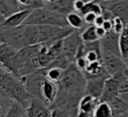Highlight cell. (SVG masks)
I'll return each instance as SVG.
<instances>
[{
  "label": "cell",
  "instance_id": "1",
  "mask_svg": "<svg viewBox=\"0 0 128 117\" xmlns=\"http://www.w3.org/2000/svg\"><path fill=\"white\" fill-rule=\"evenodd\" d=\"M86 83L87 79L83 72L79 70L73 62L67 69H65L63 79L58 83V95H72L82 97L85 94Z\"/></svg>",
  "mask_w": 128,
  "mask_h": 117
},
{
  "label": "cell",
  "instance_id": "2",
  "mask_svg": "<svg viewBox=\"0 0 128 117\" xmlns=\"http://www.w3.org/2000/svg\"><path fill=\"white\" fill-rule=\"evenodd\" d=\"M55 25L59 27L69 26L66 20V15L56 13L47 7L34 9L26 19L24 25Z\"/></svg>",
  "mask_w": 128,
  "mask_h": 117
},
{
  "label": "cell",
  "instance_id": "3",
  "mask_svg": "<svg viewBox=\"0 0 128 117\" xmlns=\"http://www.w3.org/2000/svg\"><path fill=\"white\" fill-rule=\"evenodd\" d=\"M0 33L3 41L12 45L17 50L28 46L24 32V25L18 27H7L0 24Z\"/></svg>",
  "mask_w": 128,
  "mask_h": 117
},
{
  "label": "cell",
  "instance_id": "4",
  "mask_svg": "<svg viewBox=\"0 0 128 117\" xmlns=\"http://www.w3.org/2000/svg\"><path fill=\"white\" fill-rule=\"evenodd\" d=\"M45 78V68H41L40 70L29 75L23 76L19 79L24 84L25 88L30 94H32L36 98L41 99V86Z\"/></svg>",
  "mask_w": 128,
  "mask_h": 117
},
{
  "label": "cell",
  "instance_id": "5",
  "mask_svg": "<svg viewBox=\"0 0 128 117\" xmlns=\"http://www.w3.org/2000/svg\"><path fill=\"white\" fill-rule=\"evenodd\" d=\"M40 46H41V44L28 45V46H25V47L19 49L17 51V54H16L13 62H12L10 72L18 77V74H19L20 70L22 69V67L24 66V64L28 61V59L31 56H33L34 54H36L39 51Z\"/></svg>",
  "mask_w": 128,
  "mask_h": 117
},
{
  "label": "cell",
  "instance_id": "6",
  "mask_svg": "<svg viewBox=\"0 0 128 117\" xmlns=\"http://www.w3.org/2000/svg\"><path fill=\"white\" fill-rule=\"evenodd\" d=\"M102 62L105 70L110 76L124 73L126 65L121 56H117L110 52L102 51Z\"/></svg>",
  "mask_w": 128,
  "mask_h": 117
},
{
  "label": "cell",
  "instance_id": "7",
  "mask_svg": "<svg viewBox=\"0 0 128 117\" xmlns=\"http://www.w3.org/2000/svg\"><path fill=\"white\" fill-rule=\"evenodd\" d=\"M83 41L80 37V31L75 30L69 36L63 39V54L73 63L75 61L77 52Z\"/></svg>",
  "mask_w": 128,
  "mask_h": 117
},
{
  "label": "cell",
  "instance_id": "8",
  "mask_svg": "<svg viewBox=\"0 0 128 117\" xmlns=\"http://www.w3.org/2000/svg\"><path fill=\"white\" fill-rule=\"evenodd\" d=\"M123 78H125L124 73L108 77L105 81L104 90H103L102 96L100 98V101L109 103L112 100H114L115 98H117L119 96V84Z\"/></svg>",
  "mask_w": 128,
  "mask_h": 117
},
{
  "label": "cell",
  "instance_id": "9",
  "mask_svg": "<svg viewBox=\"0 0 128 117\" xmlns=\"http://www.w3.org/2000/svg\"><path fill=\"white\" fill-rule=\"evenodd\" d=\"M103 9L108 10L114 17L128 23V0H105L100 2Z\"/></svg>",
  "mask_w": 128,
  "mask_h": 117
},
{
  "label": "cell",
  "instance_id": "10",
  "mask_svg": "<svg viewBox=\"0 0 128 117\" xmlns=\"http://www.w3.org/2000/svg\"><path fill=\"white\" fill-rule=\"evenodd\" d=\"M59 94V85L58 83L52 82L45 78L41 86V100L47 105L51 106L57 99Z\"/></svg>",
  "mask_w": 128,
  "mask_h": 117
},
{
  "label": "cell",
  "instance_id": "11",
  "mask_svg": "<svg viewBox=\"0 0 128 117\" xmlns=\"http://www.w3.org/2000/svg\"><path fill=\"white\" fill-rule=\"evenodd\" d=\"M108 77H110V75H102V76H97V77L87 79V83L85 87V94H89L100 100L103 90H104L105 81Z\"/></svg>",
  "mask_w": 128,
  "mask_h": 117
},
{
  "label": "cell",
  "instance_id": "12",
  "mask_svg": "<svg viewBox=\"0 0 128 117\" xmlns=\"http://www.w3.org/2000/svg\"><path fill=\"white\" fill-rule=\"evenodd\" d=\"M119 38H120V34L114 31L108 32L102 39H100L102 51L110 52L117 56H121L120 47H119Z\"/></svg>",
  "mask_w": 128,
  "mask_h": 117
},
{
  "label": "cell",
  "instance_id": "13",
  "mask_svg": "<svg viewBox=\"0 0 128 117\" xmlns=\"http://www.w3.org/2000/svg\"><path fill=\"white\" fill-rule=\"evenodd\" d=\"M98 102L99 99L89 94H84L79 100L77 117H92Z\"/></svg>",
  "mask_w": 128,
  "mask_h": 117
},
{
  "label": "cell",
  "instance_id": "14",
  "mask_svg": "<svg viewBox=\"0 0 128 117\" xmlns=\"http://www.w3.org/2000/svg\"><path fill=\"white\" fill-rule=\"evenodd\" d=\"M26 113L29 117H51V109L47 106L43 100L34 97L26 109Z\"/></svg>",
  "mask_w": 128,
  "mask_h": 117
},
{
  "label": "cell",
  "instance_id": "15",
  "mask_svg": "<svg viewBox=\"0 0 128 117\" xmlns=\"http://www.w3.org/2000/svg\"><path fill=\"white\" fill-rule=\"evenodd\" d=\"M17 49L14 48L12 45L1 42L0 43V65L3 66L5 69L10 71L12 62L17 54Z\"/></svg>",
  "mask_w": 128,
  "mask_h": 117
},
{
  "label": "cell",
  "instance_id": "16",
  "mask_svg": "<svg viewBox=\"0 0 128 117\" xmlns=\"http://www.w3.org/2000/svg\"><path fill=\"white\" fill-rule=\"evenodd\" d=\"M31 9H20L15 11L13 14H11L8 18H6L4 20L3 23H1V25L7 26V27H18L21 25H24L26 19L28 18V16L31 13Z\"/></svg>",
  "mask_w": 128,
  "mask_h": 117
},
{
  "label": "cell",
  "instance_id": "17",
  "mask_svg": "<svg viewBox=\"0 0 128 117\" xmlns=\"http://www.w3.org/2000/svg\"><path fill=\"white\" fill-rule=\"evenodd\" d=\"M73 3H74V0H53L52 2L48 3L45 7H47L48 9L56 13L67 15L68 13L74 11Z\"/></svg>",
  "mask_w": 128,
  "mask_h": 117
},
{
  "label": "cell",
  "instance_id": "18",
  "mask_svg": "<svg viewBox=\"0 0 128 117\" xmlns=\"http://www.w3.org/2000/svg\"><path fill=\"white\" fill-rule=\"evenodd\" d=\"M83 74L86 77V79L97 77V76H102V75H109L104 68L102 60L88 63L86 69L83 71Z\"/></svg>",
  "mask_w": 128,
  "mask_h": 117
},
{
  "label": "cell",
  "instance_id": "19",
  "mask_svg": "<svg viewBox=\"0 0 128 117\" xmlns=\"http://www.w3.org/2000/svg\"><path fill=\"white\" fill-rule=\"evenodd\" d=\"M41 68H42V66L40 64V61H39V58H38V52H37L36 54L31 56L28 59V61L24 64V66L22 67V69L20 70V72L18 74V78H21L23 76L34 73V72L40 70Z\"/></svg>",
  "mask_w": 128,
  "mask_h": 117
},
{
  "label": "cell",
  "instance_id": "20",
  "mask_svg": "<svg viewBox=\"0 0 128 117\" xmlns=\"http://www.w3.org/2000/svg\"><path fill=\"white\" fill-rule=\"evenodd\" d=\"M24 32L28 45L40 44V31L38 25H24Z\"/></svg>",
  "mask_w": 128,
  "mask_h": 117
},
{
  "label": "cell",
  "instance_id": "21",
  "mask_svg": "<svg viewBox=\"0 0 128 117\" xmlns=\"http://www.w3.org/2000/svg\"><path fill=\"white\" fill-rule=\"evenodd\" d=\"M66 20H67L68 25L75 30L81 31L83 28H85L87 26L84 22L83 16L79 12H76V11H72V12L68 13L66 15Z\"/></svg>",
  "mask_w": 128,
  "mask_h": 117
},
{
  "label": "cell",
  "instance_id": "22",
  "mask_svg": "<svg viewBox=\"0 0 128 117\" xmlns=\"http://www.w3.org/2000/svg\"><path fill=\"white\" fill-rule=\"evenodd\" d=\"M92 117H114L111 105L108 102L99 100V102L93 112Z\"/></svg>",
  "mask_w": 128,
  "mask_h": 117
},
{
  "label": "cell",
  "instance_id": "23",
  "mask_svg": "<svg viewBox=\"0 0 128 117\" xmlns=\"http://www.w3.org/2000/svg\"><path fill=\"white\" fill-rule=\"evenodd\" d=\"M109 104L112 107L114 117L121 116L128 111V103L125 102L124 100H122L119 96L117 98H115L114 100H112L111 102H109Z\"/></svg>",
  "mask_w": 128,
  "mask_h": 117
},
{
  "label": "cell",
  "instance_id": "24",
  "mask_svg": "<svg viewBox=\"0 0 128 117\" xmlns=\"http://www.w3.org/2000/svg\"><path fill=\"white\" fill-rule=\"evenodd\" d=\"M80 37L82 41L85 42H93L100 40L96 33V26L95 25H87L80 31Z\"/></svg>",
  "mask_w": 128,
  "mask_h": 117
},
{
  "label": "cell",
  "instance_id": "25",
  "mask_svg": "<svg viewBox=\"0 0 128 117\" xmlns=\"http://www.w3.org/2000/svg\"><path fill=\"white\" fill-rule=\"evenodd\" d=\"M64 69L59 67H46L45 68V76L48 80L59 83L64 76Z\"/></svg>",
  "mask_w": 128,
  "mask_h": 117
},
{
  "label": "cell",
  "instance_id": "26",
  "mask_svg": "<svg viewBox=\"0 0 128 117\" xmlns=\"http://www.w3.org/2000/svg\"><path fill=\"white\" fill-rule=\"evenodd\" d=\"M86 13H94L96 15H101L103 13V7H102L101 3L97 0L87 1L83 10L80 12V14L83 16Z\"/></svg>",
  "mask_w": 128,
  "mask_h": 117
},
{
  "label": "cell",
  "instance_id": "27",
  "mask_svg": "<svg viewBox=\"0 0 128 117\" xmlns=\"http://www.w3.org/2000/svg\"><path fill=\"white\" fill-rule=\"evenodd\" d=\"M119 47H120V53L121 57L125 58L128 56V23L126 24L123 32L120 34L119 38Z\"/></svg>",
  "mask_w": 128,
  "mask_h": 117
},
{
  "label": "cell",
  "instance_id": "28",
  "mask_svg": "<svg viewBox=\"0 0 128 117\" xmlns=\"http://www.w3.org/2000/svg\"><path fill=\"white\" fill-rule=\"evenodd\" d=\"M14 12V8L10 5L7 0H0V24L3 23L4 20Z\"/></svg>",
  "mask_w": 128,
  "mask_h": 117
},
{
  "label": "cell",
  "instance_id": "29",
  "mask_svg": "<svg viewBox=\"0 0 128 117\" xmlns=\"http://www.w3.org/2000/svg\"><path fill=\"white\" fill-rule=\"evenodd\" d=\"M25 110L26 109L21 104L13 102L12 105L7 109V112L4 117H23Z\"/></svg>",
  "mask_w": 128,
  "mask_h": 117
},
{
  "label": "cell",
  "instance_id": "30",
  "mask_svg": "<svg viewBox=\"0 0 128 117\" xmlns=\"http://www.w3.org/2000/svg\"><path fill=\"white\" fill-rule=\"evenodd\" d=\"M112 22H113V30L112 31H114V32H116L118 34H121L123 32V30H124V28H125V26L127 24L119 17H114Z\"/></svg>",
  "mask_w": 128,
  "mask_h": 117
},
{
  "label": "cell",
  "instance_id": "31",
  "mask_svg": "<svg viewBox=\"0 0 128 117\" xmlns=\"http://www.w3.org/2000/svg\"><path fill=\"white\" fill-rule=\"evenodd\" d=\"M88 63H89V62L87 61V59L85 58V56H84V55L76 57V58H75V61H74V64L76 65V67H77L79 70H81L82 72L86 69V67H87Z\"/></svg>",
  "mask_w": 128,
  "mask_h": 117
},
{
  "label": "cell",
  "instance_id": "32",
  "mask_svg": "<svg viewBox=\"0 0 128 117\" xmlns=\"http://www.w3.org/2000/svg\"><path fill=\"white\" fill-rule=\"evenodd\" d=\"M51 117H72V116L63 109L52 108L51 109Z\"/></svg>",
  "mask_w": 128,
  "mask_h": 117
},
{
  "label": "cell",
  "instance_id": "33",
  "mask_svg": "<svg viewBox=\"0 0 128 117\" xmlns=\"http://www.w3.org/2000/svg\"><path fill=\"white\" fill-rule=\"evenodd\" d=\"M97 16L98 15H96L94 13H86V14H84L83 15V18H84L85 24L86 25H94Z\"/></svg>",
  "mask_w": 128,
  "mask_h": 117
},
{
  "label": "cell",
  "instance_id": "34",
  "mask_svg": "<svg viewBox=\"0 0 128 117\" xmlns=\"http://www.w3.org/2000/svg\"><path fill=\"white\" fill-rule=\"evenodd\" d=\"M87 1L88 0H74V3H73V9H74V11L80 13L83 10V8H84V6H85V4H86Z\"/></svg>",
  "mask_w": 128,
  "mask_h": 117
},
{
  "label": "cell",
  "instance_id": "35",
  "mask_svg": "<svg viewBox=\"0 0 128 117\" xmlns=\"http://www.w3.org/2000/svg\"><path fill=\"white\" fill-rule=\"evenodd\" d=\"M128 92V78H123L119 84V95Z\"/></svg>",
  "mask_w": 128,
  "mask_h": 117
},
{
  "label": "cell",
  "instance_id": "36",
  "mask_svg": "<svg viewBox=\"0 0 128 117\" xmlns=\"http://www.w3.org/2000/svg\"><path fill=\"white\" fill-rule=\"evenodd\" d=\"M12 103H13V101L12 100H10V99H8V98H6L1 92H0V104H2V105H4L7 109L12 105Z\"/></svg>",
  "mask_w": 128,
  "mask_h": 117
},
{
  "label": "cell",
  "instance_id": "37",
  "mask_svg": "<svg viewBox=\"0 0 128 117\" xmlns=\"http://www.w3.org/2000/svg\"><path fill=\"white\" fill-rule=\"evenodd\" d=\"M18 1V4H19V7L20 9H29L31 3H32V0H17Z\"/></svg>",
  "mask_w": 128,
  "mask_h": 117
},
{
  "label": "cell",
  "instance_id": "38",
  "mask_svg": "<svg viewBox=\"0 0 128 117\" xmlns=\"http://www.w3.org/2000/svg\"><path fill=\"white\" fill-rule=\"evenodd\" d=\"M96 33H97V36L99 39H102L108 32L102 27V26H96Z\"/></svg>",
  "mask_w": 128,
  "mask_h": 117
},
{
  "label": "cell",
  "instance_id": "39",
  "mask_svg": "<svg viewBox=\"0 0 128 117\" xmlns=\"http://www.w3.org/2000/svg\"><path fill=\"white\" fill-rule=\"evenodd\" d=\"M102 27L107 31V32H110L113 30V22L112 20H105V22L103 23Z\"/></svg>",
  "mask_w": 128,
  "mask_h": 117
},
{
  "label": "cell",
  "instance_id": "40",
  "mask_svg": "<svg viewBox=\"0 0 128 117\" xmlns=\"http://www.w3.org/2000/svg\"><path fill=\"white\" fill-rule=\"evenodd\" d=\"M104 22H105V18H104V16L101 14V15H98V16L96 17V20H95L94 25H95V26H102Z\"/></svg>",
  "mask_w": 128,
  "mask_h": 117
},
{
  "label": "cell",
  "instance_id": "41",
  "mask_svg": "<svg viewBox=\"0 0 128 117\" xmlns=\"http://www.w3.org/2000/svg\"><path fill=\"white\" fill-rule=\"evenodd\" d=\"M9 3H10V5L14 8V10L15 11H17V10H20V7H19V4H18V1L17 0H7Z\"/></svg>",
  "mask_w": 128,
  "mask_h": 117
},
{
  "label": "cell",
  "instance_id": "42",
  "mask_svg": "<svg viewBox=\"0 0 128 117\" xmlns=\"http://www.w3.org/2000/svg\"><path fill=\"white\" fill-rule=\"evenodd\" d=\"M6 112H7V108L4 105L0 104V117H4Z\"/></svg>",
  "mask_w": 128,
  "mask_h": 117
},
{
  "label": "cell",
  "instance_id": "43",
  "mask_svg": "<svg viewBox=\"0 0 128 117\" xmlns=\"http://www.w3.org/2000/svg\"><path fill=\"white\" fill-rule=\"evenodd\" d=\"M119 97H120L122 100H124L125 102H127V103H128V92H127V93L120 94V95H119Z\"/></svg>",
  "mask_w": 128,
  "mask_h": 117
},
{
  "label": "cell",
  "instance_id": "44",
  "mask_svg": "<svg viewBox=\"0 0 128 117\" xmlns=\"http://www.w3.org/2000/svg\"><path fill=\"white\" fill-rule=\"evenodd\" d=\"M123 60H124V63H125V65H126V68L128 69V56L125 57V58H123Z\"/></svg>",
  "mask_w": 128,
  "mask_h": 117
},
{
  "label": "cell",
  "instance_id": "45",
  "mask_svg": "<svg viewBox=\"0 0 128 117\" xmlns=\"http://www.w3.org/2000/svg\"><path fill=\"white\" fill-rule=\"evenodd\" d=\"M42 1H43V2L45 3V6H46V5L48 4V3H50V2H52L53 0H42Z\"/></svg>",
  "mask_w": 128,
  "mask_h": 117
},
{
  "label": "cell",
  "instance_id": "46",
  "mask_svg": "<svg viewBox=\"0 0 128 117\" xmlns=\"http://www.w3.org/2000/svg\"><path fill=\"white\" fill-rule=\"evenodd\" d=\"M23 117H29V116L27 115V113H26V110H25V113H24V115H23Z\"/></svg>",
  "mask_w": 128,
  "mask_h": 117
},
{
  "label": "cell",
  "instance_id": "47",
  "mask_svg": "<svg viewBox=\"0 0 128 117\" xmlns=\"http://www.w3.org/2000/svg\"><path fill=\"white\" fill-rule=\"evenodd\" d=\"M97 1H99V2H101V1H103V0H97Z\"/></svg>",
  "mask_w": 128,
  "mask_h": 117
},
{
  "label": "cell",
  "instance_id": "48",
  "mask_svg": "<svg viewBox=\"0 0 128 117\" xmlns=\"http://www.w3.org/2000/svg\"><path fill=\"white\" fill-rule=\"evenodd\" d=\"M88 1H91V0H88Z\"/></svg>",
  "mask_w": 128,
  "mask_h": 117
},
{
  "label": "cell",
  "instance_id": "49",
  "mask_svg": "<svg viewBox=\"0 0 128 117\" xmlns=\"http://www.w3.org/2000/svg\"><path fill=\"white\" fill-rule=\"evenodd\" d=\"M103 1H105V0H103Z\"/></svg>",
  "mask_w": 128,
  "mask_h": 117
}]
</instances>
